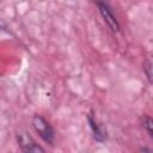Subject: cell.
<instances>
[{"label":"cell","mask_w":153,"mask_h":153,"mask_svg":"<svg viewBox=\"0 0 153 153\" xmlns=\"http://www.w3.org/2000/svg\"><path fill=\"white\" fill-rule=\"evenodd\" d=\"M16 140L18 143V147L20 148L22 152H45V149L39 146L27 133L20 131L16 134Z\"/></svg>","instance_id":"3"},{"label":"cell","mask_w":153,"mask_h":153,"mask_svg":"<svg viewBox=\"0 0 153 153\" xmlns=\"http://www.w3.org/2000/svg\"><path fill=\"white\" fill-rule=\"evenodd\" d=\"M93 2L97 5L98 11L103 18V20L106 23V25L110 27L112 32H118L121 29V25L117 20V17L114 13V10L108 0H93Z\"/></svg>","instance_id":"2"},{"label":"cell","mask_w":153,"mask_h":153,"mask_svg":"<svg viewBox=\"0 0 153 153\" xmlns=\"http://www.w3.org/2000/svg\"><path fill=\"white\" fill-rule=\"evenodd\" d=\"M87 122H88V126H90V129H91V133H92L93 139L97 142H100V143L102 142H105L108 140V137H109L108 130L100 123H98V121L93 116L92 111L87 115Z\"/></svg>","instance_id":"4"},{"label":"cell","mask_w":153,"mask_h":153,"mask_svg":"<svg viewBox=\"0 0 153 153\" xmlns=\"http://www.w3.org/2000/svg\"><path fill=\"white\" fill-rule=\"evenodd\" d=\"M140 123H141V127L147 131V134H148L151 137H153V129H152V127H153V121H152V118H151L148 115H143V116H141V118H140Z\"/></svg>","instance_id":"5"},{"label":"cell","mask_w":153,"mask_h":153,"mask_svg":"<svg viewBox=\"0 0 153 153\" xmlns=\"http://www.w3.org/2000/svg\"><path fill=\"white\" fill-rule=\"evenodd\" d=\"M32 127L35 131L38 134V136L48 145L54 146L55 142V130L53 126L42 116V115H35L32 117Z\"/></svg>","instance_id":"1"},{"label":"cell","mask_w":153,"mask_h":153,"mask_svg":"<svg viewBox=\"0 0 153 153\" xmlns=\"http://www.w3.org/2000/svg\"><path fill=\"white\" fill-rule=\"evenodd\" d=\"M143 73L146 74V78L149 84H152V63L148 59L143 61Z\"/></svg>","instance_id":"6"}]
</instances>
